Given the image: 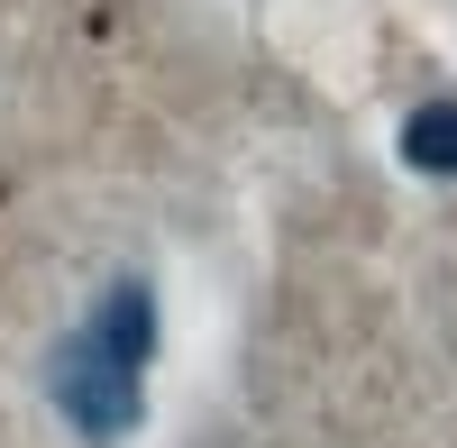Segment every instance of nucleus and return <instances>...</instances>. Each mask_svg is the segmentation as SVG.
I'll return each instance as SVG.
<instances>
[{"instance_id":"1","label":"nucleus","mask_w":457,"mask_h":448,"mask_svg":"<svg viewBox=\"0 0 457 448\" xmlns=\"http://www.w3.org/2000/svg\"><path fill=\"white\" fill-rule=\"evenodd\" d=\"M165 348V311H156V284L120 275L92 293V311L46 348V402L55 421L83 439V448H120L146 421V366Z\"/></svg>"},{"instance_id":"2","label":"nucleus","mask_w":457,"mask_h":448,"mask_svg":"<svg viewBox=\"0 0 457 448\" xmlns=\"http://www.w3.org/2000/svg\"><path fill=\"white\" fill-rule=\"evenodd\" d=\"M394 156L430 183H457V92H421L394 120Z\"/></svg>"}]
</instances>
